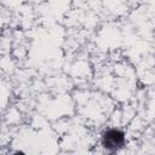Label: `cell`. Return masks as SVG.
<instances>
[{
	"label": "cell",
	"mask_w": 155,
	"mask_h": 155,
	"mask_svg": "<svg viewBox=\"0 0 155 155\" xmlns=\"http://www.w3.org/2000/svg\"><path fill=\"white\" fill-rule=\"evenodd\" d=\"M126 143L125 133L119 128H109L102 136V145L110 153L119 151Z\"/></svg>",
	"instance_id": "1"
}]
</instances>
